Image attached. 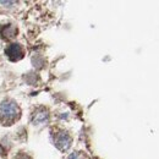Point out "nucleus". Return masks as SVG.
Returning <instances> with one entry per match:
<instances>
[{"label":"nucleus","instance_id":"nucleus-5","mask_svg":"<svg viewBox=\"0 0 159 159\" xmlns=\"http://www.w3.org/2000/svg\"><path fill=\"white\" fill-rule=\"evenodd\" d=\"M0 33L4 38H14L17 33V28L12 25H7V26H4L1 30H0Z\"/></svg>","mask_w":159,"mask_h":159},{"label":"nucleus","instance_id":"nucleus-4","mask_svg":"<svg viewBox=\"0 0 159 159\" xmlns=\"http://www.w3.org/2000/svg\"><path fill=\"white\" fill-rule=\"evenodd\" d=\"M48 116H49L48 115V110L44 109V108H39L33 113L32 120H33L34 124H40V122H43V121H45L48 119Z\"/></svg>","mask_w":159,"mask_h":159},{"label":"nucleus","instance_id":"nucleus-3","mask_svg":"<svg viewBox=\"0 0 159 159\" xmlns=\"http://www.w3.org/2000/svg\"><path fill=\"white\" fill-rule=\"evenodd\" d=\"M55 146L59 148L60 151H66L69 149V147L71 146V137L67 132L65 131H60L59 134L55 136Z\"/></svg>","mask_w":159,"mask_h":159},{"label":"nucleus","instance_id":"nucleus-1","mask_svg":"<svg viewBox=\"0 0 159 159\" xmlns=\"http://www.w3.org/2000/svg\"><path fill=\"white\" fill-rule=\"evenodd\" d=\"M20 116V108L12 100H5L0 104V121L9 126L14 124Z\"/></svg>","mask_w":159,"mask_h":159},{"label":"nucleus","instance_id":"nucleus-2","mask_svg":"<svg viewBox=\"0 0 159 159\" xmlns=\"http://www.w3.org/2000/svg\"><path fill=\"white\" fill-rule=\"evenodd\" d=\"M5 54L9 58V60H11V61H19V60H21L23 58L25 50H23V48L21 47L20 44L14 43V44H10L5 49Z\"/></svg>","mask_w":159,"mask_h":159}]
</instances>
